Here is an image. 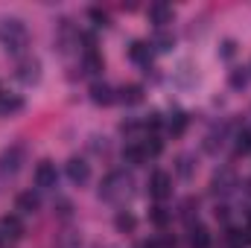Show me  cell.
I'll return each instance as SVG.
<instances>
[{
  "label": "cell",
  "instance_id": "4316f807",
  "mask_svg": "<svg viewBox=\"0 0 251 248\" xmlns=\"http://www.w3.org/2000/svg\"><path fill=\"white\" fill-rule=\"evenodd\" d=\"M176 173H178L181 178H190V175H193V161H190L187 155H178V158H176Z\"/></svg>",
  "mask_w": 251,
  "mask_h": 248
},
{
  "label": "cell",
  "instance_id": "3957f363",
  "mask_svg": "<svg viewBox=\"0 0 251 248\" xmlns=\"http://www.w3.org/2000/svg\"><path fill=\"white\" fill-rule=\"evenodd\" d=\"M24 164V146H9L3 155H0V173L3 175H15Z\"/></svg>",
  "mask_w": 251,
  "mask_h": 248
},
{
  "label": "cell",
  "instance_id": "ac0fdd59",
  "mask_svg": "<svg viewBox=\"0 0 251 248\" xmlns=\"http://www.w3.org/2000/svg\"><path fill=\"white\" fill-rule=\"evenodd\" d=\"M149 219H152V225H158V228H167V222L173 219V210H167L164 204H155V207L149 210Z\"/></svg>",
  "mask_w": 251,
  "mask_h": 248
},
{
  "label": "cell",
  "instance_id": "4dcf8cb0",
  "mask_svg": "<svg viewBox=\"0 0 251 248\" xmlns=\"http://www.w3.org/2000/svg\"><path fill=\"white\" fill-rule=\"evenodd\" d=\"M59 216H70V201H59Z\"/></svg>",
  "mask_w": 251,
  "mask_h": 248
},
{
  "label": "cell",
  "instance_id": "1f68e13d",
  "mask_svg": "<svg viewBox=\"0 0 251 248\" xmlns=\"http://www.w3.org/2000/svg\"><path fill=\"white\" fill-rule=\"evenodd\" d=\"M216 219H222V222H228V207H216Z\"/></svg>",
  "mask_w": 251,
  "mask_h": 248
},
{
  "label": "cell",
  "instance_id": "6da1fadb",
  "mask_svg": "<svg viewBox=\"0 0 251 248\" xmlns=\"http://www.w3.org/2000/svg\"><path fill=\"white\" fill-rule=\"evenodd\" d=\"M0 44H3V50L12 53V56L24 53V47L29 44V35H26L24 21H18V18H6V21H0Z\"/></svg>",
  "mask_w": 251,
  "mask_h": 248
},
{
  "label": "cell",
  "instance_id": "f546056e",
  "mask_svg": "<svg viewBox=\"0 0 251 248\" xmlns=\"http://www.w3.org/2000/svg\"><path fill=\"white\" fill-rule=\"evenodd\" d=\"M134 128H137V123H134V120H123V123H120V131H123V134H131Z\"/></svg>",
  "mask_w": 251,
  "mask_h": 248
},
{
  "label": "cell",
  "instance_id": "ffe728a7",
  "mask_svg": "<svg viewBox=\"0 0 251 248\" xmlns=\"http://www.w3.org/2000/svg\"><path fill=\"white\" fill-rule=\"evenodd\" d=\"M225 240H228V246H231V248H246V246H249V231H240V228H228Z\"/></svg>",
  "mask_w": 251,
  "mask_h": 248
},
{
  "label": "cell",
  "instance_id": "cb8c5ba5",
  "mask_svg": "<svg viewBox=\"0 0 251 248\" xmlns=\"http://www.w3.org/2000/svg\"><path fill=\"white\" fill-rule=\"evenodd\" d=\"M234 146H237V152H251V131L249 128H240L234 134Z\"/></svg>",
  "mask_w": 251,
  "mask_h": 248
},
{
  "label": "cell",
  "instance_id": "8fae6325",
  "mask_svg": "<svg viewBox=\"0 0 251 248\" xmlns=\"http://www.w3.org/2000/svg\"><path fill=\"white\" fill-rule=\"evenodd\" d=\"M15 207H18L21 213H35V210L41 207V198H38L32 190H26V193H21V196L15 198Z\"/></svg>",
  "mask_w": 251,
  "mask_h": 248
},
{
  "label": "cell",
  "instance_id": "603a6c76",
  "mask_svg": "<svg viewBox=\"0 0 251 248\" xmlns=\"http://www.w3.org/2000/svg\"><path fill=\"white\" fill-rule=\"evenodd\" d=\"M149 44H152V50H158V53H167V50L173 47V35H167V32H155V38H152Z\"/></svg>",
  "mask_w": 251,
  "mask_h": 248
},
{
  "label": "cell",
  "instance_id": "52a82bcc",
  "mask_svg": "<svg viewBox=\"0 0 251 248\" xmlns=\"http://www.w3.org/2000/svg\"><path fill=\"white\" fill-rule=\"evenodd\" d=\"M173 18H176V12H173L170 3H161V0H158V3L149 6V21H152L158 29H164L167 24H173Z\"/></svg>",
  "mask_w": 251,
  "mask_h": 248
},
{
  "label": "cell",
  "instance_id": "44dd1931",
  "mask_svg": "<svg viewBox=\"0 0 251 248\" xmlns=\"http://www.w3.org/2000/svg\"><path fill=\"white\" fill-rule=\"evenodd\" d=\"M228 82H231V88H234V91H243V88L249 85V70H246V67H237V70H231Z\"/></svg>",
  "mask_w": 251,
  "mask_h": 248
},
{
  "label": "cell",
  "instance_id": "d6a6232c",
  "mask_svg": "<svg viewBox=\"0 0 251 248\" xmlns=\"http://www.w3.org/2000/svg\"><path fill=\"white\" fill-rule=\"evenodd\" d=\"M246 184H249V187H246V190H249V196H251V178H249V181H246Z\"/></svg>",
  "mask_w": 251,
  "mask_h": 248
},
{
  "label": "cell",
  "instance_id": "7c38bea8",
  "mask_svg": "<svg viewBox=\"0 0 251 248\" xmlns=\"http://www.w3.org/2000/svg\"><path fill=\"white\" fill-rule=\"evenodd\" d=\"M190 248H210V231L204 225H190Z\"/></svg>",
  "mask_w": 251,
  "mask_h": 248
},
{
  "label": "cell",
  "instance_id": "277c9868",
  "mask_svg": "<svg viewBox=\"0 0 251 248\" xmlns=\"http://www.w3.org/2000/svg\"><path fill=\"white\" fill-rule=\"evenodd\" d=\"M128 59H131V62H137L143 70H149V67H152V44H149V41L134 38V41L128 44Z\"/></svg>",
  "mask_w": 251,
  "mask_h": 248
},
{
  "label": "cell",
  "instance_id": "9c48e42d",
  "mask_svg": "<svg viewBox=\"0 0 251 248\" xmlns=\"http://www.w3.org/2000/svg\"><path fill=\"white\" fill-rule=\"evenodd\" d=\"M114 99H117V94L108 82H94L91 85V102L94 105H111Z\"/></svg>",
  "mask_w": 251,
  "mask_h": 248
},
{
  "label": "cell",
  "instance_id": "d4e9b609",
  "mask_svg": "<svg viewBox=\"0 0 251 248\" xmlns=\"http://www.w3.org/2000/svg\"><path fill=\"white\" fill-rule=\"evenodd\" d=\"M88 18L94 21V26H108V21H111V18H108V12H105V9H100V6H91V9H88Z\"/></svg>",
  "mask_w": 251,
  "mask_h": 248
},
{
  "label": "cell",
  "instance_id": "ba28073f",
  "mask_svg": "<svg viewBox=\"0 0 251 248\" xmlns=\"http://www.w3.org/2000/svg\"><path fill=\"white\" fill-rule=\"evenodd\" d=\"M67 178H70L73 184H85V181L91 178L88 161H85V158H70V161H67Z\"/></svg>",
  "mask_w": 251,
  "mask_h": 248
},
{
  "label": "cell",
  "instance_id": "836d02e7",
  "mask_svg": "<svg viewBox=\"0 0 251 248\" xmlns=\"http://www.w3.org/2000/svg\"><path fill=\"white\" fill-rule=\"evenodd\" d=\"M0 97H3V94H0Z\"/></svg>",
  "mask_w": 251,
  "mask_h": 248
},
{
  "label": "cell",
  "instance_id": "7a4b0ae2",
  "mask_svg": "<svg viewBox=\"0 0 251 248\" xmlns=\"http://www.w3.org/2000/svg\"><path fill=\"white\" fill-rule=\"evenodd\" d=\"M15 76H18L24 85H35V82L41 79V62H38V59H32V56H24V59L18 62Z\"/></svg>",
  "mask_w": 251,
  "mask_h": 248
},
{
  "label": "cell",
  "instance_id": "5bb4252c",
  "mask_svg": "<svg viewBox=\"0 0 251 248\" xmlns=\"http://www.w3.org/2000/svg\"><path fill=\"white\" fill-rule=\"evenodd\" d=\"M0 228H3V234L12 237V240H21V237H24V222H21L18 216H3V219H0Z\"/></svg>",
  "mask_w": 251,
  "mask_h": 248
},
{
  "label": "cell",
  "instance_id": "e0dca14e",
  "mask_svg": "<svg viewBox=\"0 0 251 248\" xmlns=\"http://www.w3.org/2000/svg\"><path fill=\"white\" fill-rule=\"evenodd\" d=\"M134 225H137V219H134L128 210H117V216H114V228H117L120 234H131Z\"/></svg>",
  "mask_w": 251,
  "mask_h": 248
},
{
  "label": "cell",
  "instance_id": "d6986e66",
  "mask_svg": "<svg viewBox=\"0 0 251 248\" xmlns=\"http://www.w3.org/2000/svg\"><path fill=\"white\" fill-rule=\"evenodd\" d=\"M21 108H24V99H21V97H6V94L0 97V114H3V117H9V114H15V111H21Z\"/></svg>",
  "mask_w": 251,
  "mask_h": 248
},
{
  "label": "cell",
  "instance_id": "484cf974",
  "mask_svg": "<svg viewBox=\"0 0 251 248\" xmlns=\"http://www.w3.org/2000/svg\"><path fill=\"white\" fill-rule=\"evenodd\" d=\"M161 149H164V143L158 140V134H149V140L143 143V152H146V158H158V155H161Z\"/></svg>",
  "mask_w": 251,
  "mask_h": 248
},
{
  "label": "cell",
  "instance_id": "4fadbf2b",
  "mask_svg": "<svg viewBox=\"0 0 251 248\" xmlns=\"http://www.w3.org/2000/svg\"><path fill=\"white\" fill-rule=\"evenodd\" d=\"M123 161L128 167H140V164H146L149 158H146V152H143V146H137V143H128L123 149Z\"/></svg>",
  "mask_w": 251,
  "mask_h": 248
},
{
  "label": "cell",
  "instance_id": "f1b7e54d",
  "mask_svg": "<svg viewBox=\"0 0 251 248\" xmlns=\"http://www.w3.org/2000/svg\"><path fill=\"white\" fill-rule=\"evenodd\" d=\"M161 123H164V120H161V114H149V117H146V120H143V128H146V131H152V134H155V131H158V128H161Z\"/></svg>",
  "mask_w": 251,
  "mask_h": 248
},
{
  "label": "cell",
  "instance_id": "30bf717a",
  "mask_svg": "<svg viewBox=\"0 0 251 248\" xmlns=\"http://www.w3.org/2000/svg\"><path fill=\"white\" fill-rule=\"evenodd\" d=\"M187 123H190V117L184 111H173V114L167 117V131H170L173 137H181V134L187 131Z\"/></svg>",
  "mask_w": 251,
  "mask_h": 248
},
{
  "label": "cell",
  "instance_id": "2e32d148",
  "mask_svg": "<svg viewBox=\"0 0 251 248\" xmlns=\"http://www.w3.org/2000/svg\"><path fill=\"white\" fill-rule=\"evenodd\" d=\"M82 67H85V73H91V76H97V73H102V67H105V59L94 50V53H85V62H82Z\"/></svg>",
  "mask_w": 251,
  "mask_h": 248
},
{
  "label": "cell",
  "instance_id": "9a60e30c",
  "mask_svg": "<svg viewBox=\"0 0 251 248\" xmlns=\"http://www.w3.org/2000/svg\"><path fill=\"white\" fill-rule=\"evenodd\" d=\"M117 99L126 102V105H137V102L143 99V88H140V85H123V88L117 91Z\"/></svg>",
  "mask_w": 251,
  "mask_h": 248
},
{
  "label": "cell",
  "instance_id": "5b68a950",
  "mask_svg": "<svg viewBox=\"0 0 251 248\" xmlns=\"http://www.w3.org/2000/svg\"><path fill=\"white\" fill-rule=\"evenodd\" d=\"M170 193H173V178H170L167 173L155 170V173H152V178H149V196L161 201V198H167Z\"/></svg>",
  "mask_w": 251,
  "mask_h": 248
},
{
  "label": "cell",
  "instance_id": "83f0119b",
  "mask_svg": "<svg viewBox=\"0 0 251 248\" xmlns=\"http://www.w3.org/2000/svg\"><path fill=\"white\" fill-rule=\"evenodd\" d=\"M237 56V41L234 38H222L219 44V59H234Z\"/></svg>",
  "mask_w": 251,
  "mask_h": 248
},
{
  "label": "cell",
  "instance_id": "8992f818",
  "mask_svg": "<svg viewBox=\"0 0 251 248\" xmlns=\"http://www.w3.org/2000/svg\"><path fill=\"white\" fill-rule=\"evenodd\" d=\"M56 181H59L56 164H53V161H41V164L35 167V184L44 187V190H50V187H56Z\"/></svg>",
  "mask_w": 251,
  "mask_h": 248
},
{
  "label": "cell",
  "instance_id": "7402d4cb",
  "mask_svg": "<svg viewBox=\"0 0 251 248\" xmlns=\"http://www.w3.org/2000/svg\"><path fill=\"white\" fill-rule=\"evenodd\" d=\"M231 190H234V175L225 170L222 175L213 178V193H231Z\"/></svg>",
  "mask_w": 251,
  "mask_h": 248
}]
</instances>
